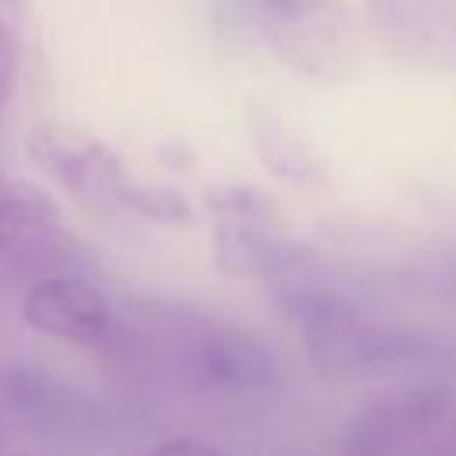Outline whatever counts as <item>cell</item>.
Listing matches in <instances>:
<instances>
[{"label":"cell","mask_w":456,"mask_h":456,"mask_svg":"<svg viewBox=\"0 0 456 456\" xmlns=\"http://www.w3.org/2000/svg\"><path fill=\"white\" fill-rule=\"evenodd\" d=\"M210 253L224 278H253L271 281L314 264V249L278 224L253 221H217L210 232Z\"/></svg>","instance_id":"cell-6"},{"label":"cell","mask_w":456,"mask_h":456,"mask_svg":"<svg viewBox=\"0 0 456 456\" xmlns=\"http://www.w3.org/2000/svg\"><path fill=\"white\" fill-rule=\"evenodd\" d=\"M142 456H221V452H217L210 442H203V438L182 435V438H167V442L153 445V449L142 452Z\"/></svg>","instance_id":"cell-12"},{"label":"cell","mask_w":456,"mask_h":456,"mask_svg":"<svg viewBox=\"0 0 456 456\" xmlns=\"http://www.w3.org/2000/svg\"><path fill=\"white\" fill-rule=\"evenodd\" d=\"M203 210L214 214L217 221H253V224H278L281 221L278 203L264 189L242 185V182L207 189L203 192Z\"/></svg>","instance_id":"cell-9"},{"label":"cell","mask_w":456,"mask_h":456,"mask_svg":"<svg viewBox=\"0 0 456 456\" xmlns=\"http://www.w3.org/2000/svg\"><path fill=\"white\" fill-rule=\"evenodd\" d=\"M18 14L0 7V110L7 107L18 78Z\"/></svg>","instance_id":"cell-11"},{"label":"cell","mask_w":456,"mask_h":456,"mask_svg":"<svg viewBox=\"0 0 456 456\" xmlns=\"http://www.w3.org/2000/svg\"><path fill=\"white\" fill-rule=\"evenodd\" d=\"M21 321L50 338L93 346L110 335L114 306L100 285L75 274H43L21 299Z\"/></svg>","instance_id":"cell-3"},{"label":"cell","mask_w":456,"mask_h":456,"mask_svg":"<svg viewBox=\"0 0 456 456\" xmlns=\"http://www.w3.org/2000/svg\"><path fill=\"white\" fill-rule=\"evenodd\" d=\"M11 456H50V452H11Z\"/></svg>","instance_id":"cell-14"},{"label":"cell","mask_w":456,"mask_h":456,"mask_svg":"<svg viewBox=\"0 0 456 456\" xmlns=\"http://www.w3.org/2000/svg\"><path fill=\"white\" fill-rule=\"evenodd\" d=\"M303 338H306V360L321 374H374L385 367L424 360L435 349V342L420 328L367 321L360 310L306 328Z\"/></svg>","instance_id":"cell-1"},{"label":"cell","mask_w":456,"mask_h":456,"mask_svg":"<svg viewBox=\"0 0 456 456\" xmlns=\"http://www.w3.org/2000/svg\"><path fill=\"white\" fill-rule=\"evenodd\" d=\"M449 399H452L449 385L438 381H420L378 395L349 420L346 431L349 456H388L392 449L428 435L449 413Z\"/></svg>","instance_id":"cell-4"},{"label":"cell","mask_w":456,"mask_h":456,"mask_svg":"<svg viewBox=\"0 0 456 456\" xmlns=\"http://www.w3.org/2000/svg\"><path fill=\"white\" fill-rule=\"evenodd\" d=\"M267 11H274V14H299V11H306L314 0H260Z\"/></svg>","instance_id":"cell-13"},{"label":"cell","mask_w":456,"mask_h":456,"mask_svg":"<svg viewBox=\"0 0 456 456\" xmlns=\"http://www.w3.org/2000/svg\"><path fill=\"white\" fill-rule=\"evenodd\" d=\"M28 157L64 189L78 192L82 200H103L110 203L114 182L125 175V164L118 153L100 142L96 135L68 125H36L25 139Z\"/></svg>","instance_id":"cell-5"},{"label":"cell","mask_w":456,"mask_h":456,"mask_svg":"<svg viewBox=\"0 0 456 456\" xmlns=\"http://www.w3.org/2000/svg\"><path fill=\"white\" fill-rule=\"evenodd\" d=\"M110 207H121L142 221H153V224H171V228H182V224H192L196 221V207L192 200L175 189V185H164V182H146V178H135L128 167L125 175L114 182V192H110Z\"/></svg>","instance_id":"cell-8"},{"label":"cell","mask_w":456,"mask_h":456,"mask_svg":"<svg viewBox=\"0 0 456 456\" xmlns=\"http://www.w3.org/2000/svg\"><path fill=\"white\" fill-rule=\"evenodd\" d=\"M249 135H253V150L260 157V164L278 175L289 185H314L324 178L321 160L303 146L299 135H292L278 118L264 114L249 121Z\"/></svg>","instance_id":"cell-7"},{"label":"cell","mask_w":456,"mask_h":456,"mask_svg":"<svg viewBox=\"0 0 456 456\" xmlns=\"http://www.w3.org/2000/svg\"><path fill=\"white\" fill-rule=\"evenodd\" d=\"M175 374L189 388H267L278 378L274 349L246 328L232 324H196L178 338Z\"/></svg>","instance_id":"cell-2"},{"label":"cell","mask_w":456,"mask_h":456,"mask_svg":"<svg viewBox=\"0 0 456 456\" xmlns=\"http://www.w3.org/2000/svg\"><path fill=\"white\" fill-rule=\"evenodd\" d=\"M7 221H61V207L43 185L0 171V224Z\"/></svg>","instance_id":"cell-10"}]
</instances>
